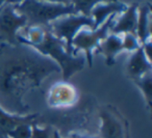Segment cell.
<instances>
[{
	"label": "cell",
	"mask_w": 152,
	"mask_h": 138,
	"mask_svg": "<svg viewBox=\"0 0 152 138\" xmlns=\"http://www.w3.org/2000/svg\"><path fill=\"white\" fill-rule=\"evenodd\" d=\"M58 65L32 47L0 45V108L9 114L26 115L24 97L47 77L59 73Z\"/></svg>",
	"instance_id": "6da1fadb"
},
{
	"label": "cell",
	"mask_w": 152,
	"mask_h": 138,
	"mask_svg": "<svg viewBox=\"0 0 152 138\" xmlns=\"http://www.w3.org/2000/svg\"><path fill=\"white\" fill-rule=\"evenodd\" d=\"M15 9L26 18V26H41L48 28L51 22L66 16L77 15L72 1H16Z\"/></svg>",
	"instance_id": "7a4b0ae2"
},
{
	"label": "cell",
	"mask_w": 152,
	"mask_h": 138,
	"mask_svg": "<svg viewBox=\"0 0 152 138\" xmlns=\"http://www.w3.org/2000/svg\"><path fill=\"white\" fill-rule=\"evenodd\" d=\"M32 48L41 54L48 56L58 65L63 74V81H68L74 74L83 71L87 62L85 55L76 56L70 54L66 48V43L52 36L49 29H47L43 42L40 45L32 46Z\"/></svg>",
	"instance_id": "3957f363"
},
{
	"label": "cell",
	"mask_w": 152,
	"mask_h": 138,
	"mask_svg": "<svg viewBox=\"0 0 152 138\" xmlns=\"http://www.w3.org/2000/svg\"><path fill=\"white\" fill-rule=\"evenodd\" d=\"M115 15L110 17L100 27L93 30L90 28H83L77 32L72 41V48H73L74 55L77 54L79 51L85 52V57L89 67L92 68L93 65V55L96 49H98L99 45L110 33V28L112 26L113 20L116 18Z\"/></svg>",
	"instance_id": "277c9868"
},
{
	"label": "cell",
	"mask_w": 152,
	"mask_h": 138,
	"mask_svg": "<svg viewBox=\"0 0 152 138\" xmlns=\"http://www.w3.org/2000/svg\"><path fill=\"white\" fill-rule=\"evenodd\" d=\"M83 28H94V22L91 17L83 15L66 16L51 22L48 29L52 36L66 43V48L70 54H74L72 48V41L79 30Z\"/></svg>",
	"instance_id": "5b68a950"
},
{
	"label": "cell",
	"mask_w": 152,
	"mask_h": 138,
	"mask_svg": "<svg viewBox=\"0 0 152 138\" xmlns=\"http://www.w3.org/2000/svg\"><path fill=\"white\" fill-rule=\"evenodd\" d=\"M26 25V18L16 12L15 2L4 1L0 7V41L2 44H19L17 36Z\"/></svg>",
	"instance_id": "8992f818"
},
{
	"label": "cell",
	"mask_w": 152,
	"mask_h": 138,
	"mask_svg": "<svg viewBox=\"0 0 152 138\" xmlns=\"http://www.w3.org/2000/svg\"><path fill=\"white\" fill-rule=\"evenodd\" d=\"M99 138H129L127 119L114 106L103 107L99 112Z\"/></svg>",
	"instance_id": "52a82bcc"
},
{
	"label": "cell",
	"mask_w": 152,
	"mask_h": 138,
	"mask_svg": "<svg viewBox=\"0 0 152 138\" xmlns=\"http://www.w3.org/2000/svg\"><path fill=\"white\" fill-rule=\"evenodd\" d=\"M76 87L68 81H59L51 85L47 94V104L52 109H69L78 102Z\"/></svg>",
	"instance_id": "ba28073f"
},
{
	"label": "cell",
	"mask_w": 152,
	"mask_h": 138,
	"mask_svg": "<svg viewBox=\"0 0 152 138\" xmlns=\"http://www.w3.org/2000/svg\"><path fill=\"white\" fill-rule=\"evenodd\" d=\"M137 3L128 4L123 13L116 16L113 20L112 26L110 28V33L113 34H135L137 21Z\"/></svg>",
	"instance_id": "9c48e42d"
},
{
	"label": "cell",
	"mask_w": 152,
	"mask_h": 138,
	"mask_svg": "<svg viewBox=\"0 0 152 138\" xmlns=\"http://www.w3.org/2000/svg\"><path fill=\"white\" fill-rule=\"evenodd\" d=\"M126 3L121 2V1H100L98 0L91 11V18L94 22L93 30L100 27L110 17L120 15L126 9Z\"/></svg>",
	"instance_id": "30bf717a"
},
{
	"label": "cell",
	"mask_w": 152,
	"mask_h": 138,
	"mask_svg": "<svg viewBox=\"0 0 152 138\" xmlns=\"http://www.w3.org/2000/svg\"><path fill=\"white\" fill-rule=\"evenodd\" d=\"M152 65L151 61L148 60L144 53L143 48H140L131 53L129 60L126 65L127 76L132 80L133 82L139 80L146 74L151 73Z\"/></svg>",
	"instance_id": "8fae6325"
},
{
	"label": "cell",
	"mask_w": 152,
	"mask_h": 138,
	"mask_svg": "<svg viewBox=\"0 0 152 138\" xmlns=\"http://www.w3.org/2000/svg\"><path fill=\"white\" fill-rule=\"evenodd\" d=\"M98 50L104 55L107 65H113L116 60L117 55L124 51L123 47V34H113L108 36L101 42L98 47Z\"/></svg>",
	"instance_id": "7c38bea8"
},
{
	"label": "cell",
	"mask_w": 152,
	"mask_h": 138,
	"mask_svg": "<svg viewBox=\"0 0 152 138\" xmlns=\"http://www.w3.org/2000/svg\"><path fill=\"white\" fill-rule=\"evenodd\" d=\"M151 9L149 3H143L137 7V21L135 34L140 44L144 45L147 41L151 40Z\"/></svg>",
	"instance_id": "4fadbf2b"
},
{
	"label": "cell",
	"mask_w": 152,
	"mask_h": 138,
	"mask_svg": "<svg viewBox=\"0 0 152 138\" xmlns=\"http://www.w3.org/2000/svg\"><path fill=\"white\" fill-rule=\"evenodd\" d=\"M133 83L137 86L140 90H141L142 94H143L144 99L146 101L148 108L150 109L151 107V94H152V74L148 73L145 76H143L142 78H140L139 80L134 81Z\"/></svg>",
	"instance_id": "5bb4252c"
},
{
	"label": "cell",
	"mask_w": 152,
	"mask_h": 138,
	"mask_svg": "<svg viewBox=\"0 0 152 138\" xmlns=\"http://www.w3.org/2000/svg\"><path fill=\"white\" fill-rule=\"evenodd\" d=\"M31 123H21L12 131L7 132V135L10 138H30L31 137Z\"/></svg>",
	"instance_id": "9a60e30c"
},
{
	"label": "cell",
	"mask_w": 152,
	"mask_h": 138,
	"mask_svg": "<svg viewBox=\"0 0 152 138\" xmlns=\"http://www.w3.org/2000/svg\"><path fill=\"white\" fill-rule=\"evenodd\" d=\"M98 0H91V1H72L77 15H83L86 17H91V11L94 5L97 3Z\"/></svg>",
	"instance_id": "2e32d148"
},
{
	"label": "cell",
	"mask_w": 152,
	"mask_h": 138,
	"mask_svg": "<svg viewBox=\"0 0 152 138\" xmlns=\"http://www.w3.org/2000/svg\"><path fill=\"white\" fill-rule=\"evenodd\" d=\"M30 138H52V128L47 126L45 128L39 127L36 121L31 123V137Z\"/></svg>",
	"instance_id": "e0dca14e"
},
{
	"label": "cell",
	"mask_w": 152,
	"mask_h": 138,
	"mask_svg": "<svg viewBox=\"0 0 152 138\" xmlns=\"http://www.w3.org/2000/svg\"><path fill=\"white\" fill-rule=\"evenodd\" d=\"M123 47H124L125 51L128 52H134L135 50L141 48V44H140L139 40H137V36L130 33H125L123 34Z\"/></svg>",
	"instance_id": "ac0fdd59"
},
{
	"label": "cell",
	"mask_w": 152,
	"mask_h": 138,
	"mask_svg": "<svg viewBox=\"0 0 152 138\" xmlns=\"http://www.w3.org/2000/svg\"><path fill=\"white\" fill-rule=\"evenodd\" d=\"M71 137L73 138H99V136L88 135V134H80V133H73L71 134Z\"/></svg>",
	"instance_id": "d6986e66"
},
{
	"label": "cell",
	"mask_w": 152,
	"mask_h": 138,
	"mask_svg": "<svg viewBox=\"0 0 152 138\" xmlns=\"http://www.w3.org/2000/svg\"><path fill=\"white\" fill-rule=\"evenodd\" d=\"M52 138H64L63 136L59 134V132L57 131V130H53V132H52ZM71 138H73V137H71Z\"/></svg>",
	"instance_id": "ffe728a7"
},
{
	"label": "cell",
	"mask_w": 152,
	"mask_h": 138,
	"mask_svg": "<svg viewBox=\"0 0 152 138\" xmlns=\"http://www.w3.org/2000/svg\"><path fill=\"white\" fill-rule=\"evenodd\" d=\"M0 138H10V137L7 135V133H4V132H1V131H0Z\"/></svg>",
	"instance_id": "44dd1931"
}]
</instances>
